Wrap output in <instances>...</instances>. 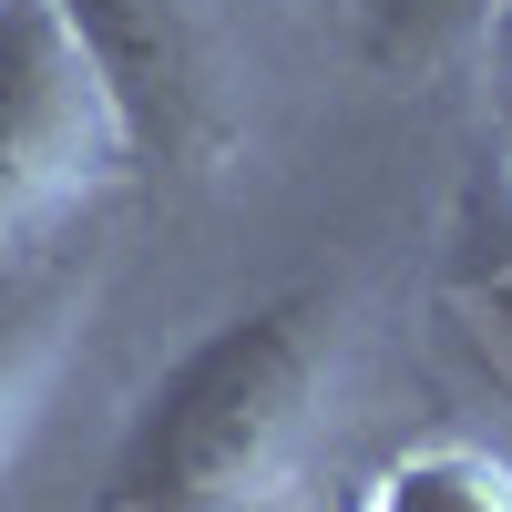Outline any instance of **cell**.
I'll list each match as a JSON object with an SVG mask.
<instances>
[{
  "instance_id": "cell-1",
  "label": "cell",
  "mask_w": 512,
  "mask_h": 512,
  "mask_svg": "<svg viewBox=\"0 0 512 512\" xmlns=\"http://www.w3.org/2000/svg\"><path fill=\"white\" fill-rule=\"evenodd\" d=\"M328 359H338L328 287H287V297H256V308L216 318L134 400L93 512H246L277 482L287 441L308 431Z\"/></svg>"
},
{
  "instance_id": "cell-2",
  "label": "cell",
  "mask_w": 512,
  "mask_h": 512,
  "mask_svg": "<svg viewBox=\"0 0 512 512\" xmlns=\"http://www.w3.org/2000/svg\"><path fill=\"white\" fill-rule=\"evenodd\" d=\"M113 175H134V154L72 21L52 0H0V256L52 236Z\"/></svg>"
},
{
  "instance_id": "cell-3",
  "label": "cell",
  "mask_w": 512,
  "mask_h": 512,
  "mask_svg": "<svg viewBox=\"0 0 512 512\" xmlns=\"http://www.w3.org/2000/svg\"><path fill=\"white\" fill-rule=\"evenodd\" d=\"M113 93L134 175H205L226 154V62L185 0H52Z\"/></svg>"
},
{
  "instance_id": "cell-4",
  "label": "cell",
  "mask_w": 512,
  "mask_h": 512,
  "mask_svg": "<svg viewBox=\"0 0 512 512\" xmlns=\"http://www.w3.org/2000/svg\"><path fill=\"white\" fill-rule=\"evenodd\" d=\"M82 318H93V256L82 246H11L0 256V472L21 461Z\"/></svg>"
},
{
  "instance_id": "cell-5",
  "label": "cell",
  "mask_w": 512,
  "mask_h": 512,
  "mask_svg": "<svg viewBox=\"0 0 512 512\" xmlns=\"http://www.w3.org/2000/svg\"><path fill=\"white\" fill-rule=\"evenodd\" d=\"M502 21V0H359V62L420 82V72H451L461 52H482Z\"/></svg>"
},
{
  "instance_id": "cell-6",
  "label": "cell",
  "mask_w": 512,
  "mask_h": 512,
  "mask_svg": "<svg viewBox=\"0 0 512 512\" xmlns=\"http://www.w3.org/2000/svg\"><path fill=\"white\" fill-rule=\"evenodd\" d=\"M441 277L461 308H482L502 338H512V164H472L461 175V205H451V256H441ZM482 328V338H492Z\"/></svg>"
},
{
  "instance_id": "cell-7",
  "label": "cell",
  "mask_w": 512,
  "mask_h": 512,
  "mask_svg": "<svg viewBox=\"0 0 512 512\" xmlns=\"http://www.w3.org/2000/svg\"><path fill=\"white\" fill-rule=\"evenodd\" d=\"M359 512H512V461L482 441H420L359 492Z\"/></svg>"
},
{
  "instance_id": "cell-8",
  "label": "cell",
  "mask_w": 512,
  "mask_h": 512,
  "mask_svg": "<svg viewBox=\"0 0 512 512\" xmlns=\"http://www.w3.org/2000/svg\"><path fill=\"white\" fill-rule=\"evenodd\" d=\"M482 52L502 62V93H512V0H502V21H492V41H482Z\"/></svg>"
},
{
  "instance_id": "cell-9",
  "label": "cell",
  "mask_w": 512,
  "mask_h": 512,
  "mask_svg": "<svg viewBox=\"0 0 512 512\" xmlns=\"http://www.w3.org/2000/svg\"><path fill=\"white\" fill-rule=\"evenodd\" d=\"M502 164H512V93H502Z\"/></svg>"
},
{
  "instance_id": "cell-10",
  "label": "cell",
  "mask_w": 512,
  "mask_h": 512,
  "mask_svg": "<svg viewBox=\"0 0 512 512\" xmlns=\"http://www.w3.org/2000/svg\"><path fill=\"white\" fill-rule=\"evenodd\" d=\"M349 512H359V502H349Z\"/></svg>"
}]
</instances>
